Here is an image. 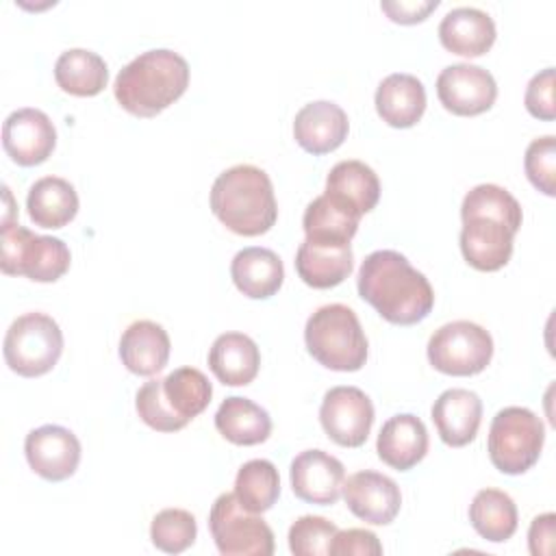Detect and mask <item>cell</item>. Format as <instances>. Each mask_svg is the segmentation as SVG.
Masks as SVG:
<instances>
[{
  "instance_id": "cell-32",
  "label": "cell",
  "mask_w": 556,
  "mask_h": 556,
  "mask_svg": "<svg viewBox=\"0 0 556 556\" xmlns=\"http://www.w3.org/2000/svg\"><path fill=\"white\" fill-rule=\"evenodd\" d=\"M280 495V476L271 460L252 458L243 463L235 478V497L250 513L269 510Z\"/></svg>"
},
{
  "instance_id": "cell-6",
  "label": "cell",
  "mask_w": 556,
  "mask_h": 556,
  "mask_svg": "<svg viewBox=\"0 0 556 556\" xmlns=\"http://www.w3.org/2000/svg\"><path fill=\"white\" fill-rule=\"evenodd\" d=\"M543 441L545 428L541 417L523 406H506L491 421L489 458L502 473L519 476L539 460Z\"/></svg>"
},
{
  "instance_id": "cell-35",
  "label": "cell",
  "mask_w": 556,
  "mask_h": 556,
  "mask_svg": "<svg viewBox=\"0 0 556 556\" xmlns=\"http://www.w3.org/2000/svg\"><path fill=\"white\" fill-rule=\"evenodd\" d=\"M337 526L326 517L302 515L289 528V549L295 556H326L330 554Z\"/></svg>"
},
{
  "instance_id": "cell-16",
  "label": "cell",
  "mask_w": 556,
  "mask_h": 556,
  "mask_svg": "<svg viewBox=\"0 0 556 556\" xmlns=\"http://www.w3.org/2000/svg\"><path fill=\"white\" fill-rule=\"evenodd\" d=\"M341 493L352 515L371 526L391 523L402 506V493L395 480L369 469L356 471L343 480Z\"/></svg>"
},
{
  "instance_id": "cell-11",
  "label": "cell",
  "mask_w": 556,
  "mask_h": 556,
  "mask_svg": "<svg viewBox=\"0 0 556 556\" xmlns=\"http://www.w3.org/2000/svg\"><path fill=\"white\" fill-rule=\"evenodd\" d=\"M324 432L343 447H361L374 424V404L358 387H332L319 406Z\"/></svg>"
},
{
  "instance_id": "cell-3",
  "label": "cell",
  "mask_w": 556,
  "mask_h": 556,
  "mask_svg": "<svg viewBox=\"0 0 556 556\" xmlns=\"http://www.w3.org/2000/svg\"><path fill=\"white\" fill-rule=\"evenodd\" d=\"M189 85V63L174 50H146L124 65L113 83L115 100L137 117H154L174 104Z\"/></svg>"
},
{
  "instance_id": "cell-36",
  "label": "cell",
  "mask_w": 556,
  "mask_h": 556,
  "mask_svg": "<svg viewBox=\"0 0 556 556\" xmlns=\"http://www.w3.org/2000/svg\"><path fill=\"white\" fill-rule=\"evenodd\" d=\"M135 408H137L141 421H143L146 426H150L152 430H159V432H176V430H180V428L187 426V421L180 419V417L169 408V404L165 402V395H163V378L148 380V382L137 391Z\"/></svg>"
},
{
  "instance_id": "cell-25",
  "label": "cell",
  "mask_w": 556,
  "mask_h": 556,
  "mask_svg": "<svg viewBox=\"0 0 556 556\" xmlns=\"http://www.w3.org/2000/svg\"><path fill=\"white\" fill-rule=\"evenodd\" d=\"M208 367L222 384H250L261 367L258 345L243 332H224L208 350Z\"/></svg>"
},
{
  "instance_id": "cell-24",
  "label": "cell",
  "mask_w": 556,
  "mask_h": 556,
  "mask_svg": "<svg viewBox=\"0 0 556 556\" xmlns=\"http://www.w3.org/2000/svg\"><path fill=\"white\" fill-rule=\"evenodd\" d=\"M230 276L243 295L252 300H267L282 287L285 267L274 250L252 245L235 254Z\"/></svg>"
},
{
  "instance_id": "cell-7",
  "label": "cell",
  "mask_w": 556,
  "mask_h": 556,
  "mask_svg": "<svg viewBox=\"0 0 556 556\" xmlns=\"http://www.w3.org/2000/svg\"><path fill=\"white\" fill-rule=\"evenodd\" d=\"M0 267L9 276H26L35 282H54L70 269V248L46 235H35L20 224H2Z\"/></svg>"
},
{
  "instance_id": "cell-22",
  "label": "cell",
  "mask_w": 556,
  "mask_h": 556,
  "mask_svg": "<svg viewBox=\"0 0 556 556\" xmlns=\"http://www.w3.org/2000/svg\"><path fill=\"white\" fill-rule=\"evenodd\" d=\"M374 102L382 122L393 128H410L426 111V89L417 76L395 72L380 80Z\"/></svg>"
},
{
  "instance_id": "cell-33",
  "label": "cell",
  "mask_w": 556,
  "mask_h": 556,
  "mask_svg": "<svg viewBox=\"0 0 556 556\" xmlns=\"http://www.w3.org/2000/svg\"><path fill=\"white\" fill-rule=\"evenodd\" d=\"M163 395L169 408L189 424L208 406L213 387L200 369L178 367L163 378Z\"/></svg>"
},
{
  "instance_id": "cell-27",
  "label": "cell",
  "mask_w": 556,
  "mask_h": 556,
  "mask_svg": "<svg viewBox=\"0 0 556 556\" xmlns=\"http://www.w3.org/2000/svg\"><path fill=\"white\" fill-rule=\"evenodd\" d=\"M217 432L235 445H258L271 434V417L256 402L230 395L215 413Z\"/></svg>"
},
{
  "instance_id": "cell-29",
  "label": "cell",
  "mask_w": 556,
  "mask_h": 556,
  "mask_svg": "<svg viewBox=\"0 0 556 556\" xmlns=\"http://www.w3.org/2000/svg\"><path fill=\"white\" fill-rule=\"evenodd\" d=\"M326 193L365 215L378 204L380 180L363 161H339L326 176Z\"/></svg>"
},
{
  "instance_id": "cell-2",
  "label": "cell",
  "mask_w": 556,
  "mask_h": 556,
  "mask_svg": "<svg viewBox=\"0 0 556 556\" xmlns=\"http://www.w3.org/2000/svg\"><path fill=\"white\" fill-rule=\"evenodd\" d=\"M358 295L395 326H413L426 319L434 306L428 278L395 250H376L358 269Z\"/></svg>"
},
{
  "instance_id": "cell-12",
  "label": "cell",
  "mask_w": 556,
  "mask_h": 556,
  "mask_svg": "<svg viewBox=\"0 0 556 556\" xmlns=\"http://www.w3.org/2000/svg\"><path fill=\"white\" fill-rule=\"evenodd\" d=\"M439 102L454 115L471 117L489 111L497 98L491 72L471 63H456L441 70L437 78Z\"/></svg>"
},
{
  "instance_id": "cell-8",
  "label": "cell",
  "mask_w": 556,
  "mask_h": 556,
  "mask_svg": "<svg viewBox=\"0 0 556 556\" xmlns=\"http://www.w3.org/2000/svg\"><path fill=\"white\" fill-rule=\"evenodd\" d=\"M4 361L11 371L24 378L48 374L61 358L63 332L46 313L20 315L4 334Z\"/></svg>"
},
{
  "instance_id": "cell-23",
  "label": "cell",
  "mask_w": 556,
  "mask_h": 556,
  "mask_svg": "<svg viewBox=\"0 0 556 556\" xmlns=\"http://www.w3.org/2000/svg\"><path fill=\"white\" fill-rule=\"evenodd\" d=\"M439 39L454 54L480 56L495 41V22L476 7H456L441 20Z\"/></svg>"
},
{
  "instance_id": "cell-15",
  "label": "cell",
  "mask_w": 556,
  "mask_h": 556,
  "mask_svg": "<svg viewBox=\"0 0 556 556\" xmlns=\"http://www.w3.org/2000/svg\"><path fill=\"white\" fill-rule=\"evenodd\" d=\"M289 478L295 497L308 504L330 506L341 497L345 467L324 450H304L291 460Z\"/></svg>"
},
{
  "instance_id": "cell-38",
  "label": "cell",
  "mask_w": 556,
  "mask_h": 556,
  "mask_svg": "<svg viewBox=\"0 0 556 556\" xmlns=\"http://www.w3.org/2000/svg\"><path fill=\"white\" fill-rule=\"evenodd\" d=\"M526 109L532 117L552 122L556 117V100H554V67H545L534 74L526 87Z\"/></svg>"
},
{
  "instance_id": "cell-10",
  "label": "cell",
  "mask_w": 556,
  "mask_h": 556,
  "mask_svg": "<svg viewBox=\"0 0 556 556\" xmlns=\"http://www.w3.org/2000/svg\"><path fill=\"white\" fill-rule=\"evenodd\" d=\"M426 350L437 371L447 376H476L491 363L493 339L482 326L458 319L434 330Z\"/></svg>"
},
{
  "instance_id": "cell-40",
  "label": "cell",
  "mask_w": 556,
  "mask_h": 556,
  "mask_svg": "<svg viewBox=\"0 0 556 556\" xmlns=\"http://www.w3.org/2000/svg\"><path fill=\"white\" fill-rule=\"evenodd\" d=\"M437 7H439V0H382L380 2V9L389 15L391 22H397V24L424 22Z\"/></svg>"
},
{
  "instance_id": "cell-34",
  "label": "cell",
  "mask_w": 556,
  "mask_h": 556,
  "mask_svg": "<svg viewBox=\"0 0 556 556\" xmlns=\"http://www.w3.org/2000/svg\"><path fill=\"white\" fill-rule=\"evenodd\" d=\"M198 536L195 517L185 508H165L154 515L150 539L165 554H180L193 545Z\"/></svg>"
},
{
  "instance_id": "cell-14",
  "label": "cell",
  "mask_w": 556,
  "mask_h": 556,
  "mask_svg": "<svg viewBox=\"0 0 556 556\" xmlns=\"http://www.w3.org/2000/svg\"><path fill=\"white\" fill-rule=\"evenodd\" d=\"M56 146L52 119L39 109H17L2 124V148L13 163L33 167L43 163Z\"/></svg>"
},
{
  "instance_id": "cell-37",
  "label": "cell",
  "mask_w": 556,
  "mask_h": 556,
  "mask_svg": "<svg viewBox=\"0 0 556 556\" xmlns=\"http://www.w3.org/2000/svg\"><path fill=\"white\" fill-rule=\"evenodd\" d=\"M528 180L545 195L556 193V139L552 135L534 139L523 156Z\"/></svg>"
},
{
  "instance_id": "cell-13",
  "label": "cell",
  "mask_w": 556,
  "mask_h": 556,
  "mask_svg": "<svg viewBox=\"0 0 556 556\" xmlns=\"http://www.w3.org/2000/svg\"><path fill=\"white\" fill-rule=\"evenodd\" d=\"M24 454L37 476L50 482H61L78 469L80 441L72 430L46 424L26 434Z\"/></svg>"
},
{
  "instance_id": "cell-30",
  "label": "cell",
  "mask_w": 556,
  "mask_h": 556,
  "mask_svg": "<svg viewBox=\"0 0 556 556\" xmlns=\"http://www.w3.org/2000/svg\"><path fill=\"white\" fill-rule=\"evenodd\" d=\"M54 80L65 93L91 98L106 87L109 67L100 54L85 48H72L56 59Z\"/></svg>"
},
{
  "instance_id": "cell-17",
  "label": "cell",
  "mask_w": 556,
  "mask_h": 556,
  "mask_svg": "<svg viewBox=\"0 0 556 556\" xmlns=\"http://www.w3.org/2000/svg\"><path fill=\"white\" fill-rule=\"evenodd\" d=\"M350 130L345 111L330 100L304 104L293 119V137L308 154H328L337 150Z\"/></svg>"
},
{
  "instance_id": "cell-4",
  "label": "cell",
  "mask_w": 556,
  "mask_h": 556,
  "mask_svg": "<svg viewBox=\"0 0 556 556\" xmlns=\"http://www.w3.org/2000/svg\"><path fill=\"white\" fill-rule=\"evenodd\" d=\"M211 211L235 235H263L278 217L274 185L261 167L235 165L215 178Z\"/></svg>"
},
{
  "instance_id": "cell-21",
  "label": "cell",
  "mask_w": 556,
  "mask_h": 556,
  "mask_svg": "<svg viewBox=\"0 0 556 556\" xmlns=\"http://www.w3.org/2000/svg\"><path fill=\"white\" fill-rule=\"evenodd\" d=\"M169 334L150 319L132 321L119 339V358L137 376H154L169 361Z\"/></svg>"
},
{
  "instance_id": "cell-18",
  "label": "cell",
  "mask_w": 556,
  "mask_h": 556,
  "mask_svg": "<svg viewBox=\"0 0 556 556\" xmlns=\"http://www.w3.org/2000/svg\"><path fill=\"white\" fill-rule=\"evenodd\" d=\"M432 421L445 445L463 447L478 434L482 400L469 389H447L432 404Z\"/></svg>"
},
{
  "instance_id": "cell-31",
  "label": "cell",
  "mask_w": 556,
  "mask_h": 556,
  "mask_svg": "<svg viewBox=\"0 0 556 556\" xmlns=\"http://www.w3.org/2000/svg\"><path fill=\"white\" fill-rule=\"evenodd\" d=\"M469 521L482 539L502 543L517 530V506L508 493L500 489H482L469 504Z\"/></svg>"
},
{
  "instance_id": "cell-26",
  "label": "cell",
  "mask_w": 556,
  "mask_h": 556,
  "mask_svg": "<svg viewBox=\"0 0 556 556\" xmlns=\"http://www.w3.org/2000/svg\"><path fill=\"white\" fill-rule=\"evenodd\" d=\"M26 208L35 226L63 228L78 213V193L70 180L43 176L28 189Z\"/></svg>"
},
{
  "instance_id": "cell-41",
  "label": "cell",
  "mask_w": 556,
  "mask_h": 556,
  "mask_svg": "<svg viewBox=\"0 0 556 556\" xmlns=\"http://www.w3.org/2000/svg\"><path fill=\"white\" fill-rule=\"evenodd\" d=\"M554 526H556L554 513H545L532 519L530 532H528V545L532 556H549L554 552Z\"/></svg>"
},
{
  "instance_id": "cell-39",
  "label": "cell",
  "mask_w": 556,
  "mask_h": 556,
  "mask_svg": "<svg viewBox=\"0 0 556 556\" xmlns=\"http://www.w3.org/2000/svg\"><path fill=\"white\" fill-rule=\"evenodd\" d=\"M330 554L332 556H380L382 545L371 530L350 528V530H337L330 545Z\"/></svg>"
},
{
  "instance_id": "cell-5",
  "label": "cell",
  "mask_w": 556,
  "mask_h": 556,
  "mask_svg": "<svg viewBox=\"0 0 556 556\" xmlns=\"http://www.w3.org/2000/svg\"><path fill=\"white\" fill-rule=\"evenodd\" d=\"M308 354L332 371H358L367 361V337L345 304L319 306L304 326Z\"/></svg>"
},
{
  "instance_id": "cell-20",
  "label": "cell",
  "mask_w": 556,
  "mask_h": 556,
  "mask_svg": "<svg viewBox=\"0 0 556 556\" xmlns=\"http://www.w3.org/2000/svg\"><path fill=\"white\" fill-rule=\"evenodd\" d=\"M361 213L330 193L317 195L304 211L302 228L306 241L317 245H350L358 230Z\"/></svg>"
},
{
  "instance_id": "cell-28",
  "label": "cell",
  "mask_w": 556,
  "mask_h": 556,
  "mask_svg": "<svg viewBox=\"0 0 556 556\" xmlns=\"http://www.w3.org/2000/svg\"><path fill=\"white\" fill-rule=\"evenodd\" d=\"M354 267V256L350 245L332 248L302 241L295 254V271L313 289H330L341 285Z\"/></svg>"
},
{
  "instance_id": "cell-1",
  "label": "cell",
  "mask_w": 556,
  "mask_h": 556,
  "mask_svg": "<svg viewBox=\"0 0 556 556\" xmlns=\"http://www.w3.org/2000/svg\"><path fill=\"white\" fill-rule=\"evenodd\" d=\"M460 252L478 271L502 269L513 254V239L521 228V206L500 185H476L460 204Z\"/></svg>"
},
{
  "instance_id": "cell-19",
  "label": "cell",
  "mask_w": 556,
  "mask_h": 556,
  "mask_svg": "<svg viewBox=\"0 0 556 556\" xmlns=\"http://www.w3.org/2000/svg\"><path fill=\"white\" fill-rule=\"evenodd\" d=\"M380 460L397 471L413 469L428 452V430L417 415L400 413L387 419L378 432Z\"/></svg>"
},
{
  "instance_id": "cell-9",
  "label": "cell",
  "mask_w": 556,
  "mask_h": 556,
  "mask_svg": "<svg viewBox=\"0 0 556 556\" xmlns=\"http://www.w3.org/2000/svg\"><path fill=\"white\" fill-rule=\"evenodd\" d=\"M211 536L224 556H271L274 532L258 513L245 510L235 493H222L208 513Z\"/></svg>"
}]
</instances>
